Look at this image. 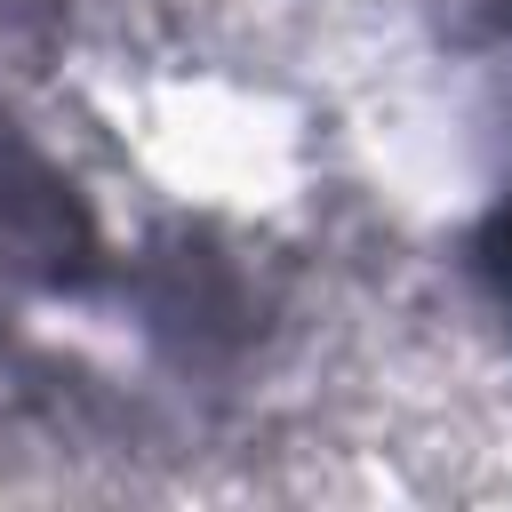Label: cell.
I'll use <instances>...</instances> for the list:
<instances>
[{"label":"cell","mask_w":512,"mask_h":512,"mask_svg":"<svg viewBox=\"0 0 512 512\" xmlns=\"http://www.w3.org/2000/svg\"><path fill=\"white\" fill-rule=\"evenodd\" d=\"M480 144H488V200L472 216V272L512 328V0L480 32Z\"/></svg>","instance_id":"obj_1"},{"label":"cell","mask_w":512,"mask_h":512,"mask_svg":"<svg viewBox=\"0 0 512 512\" xmlns=\"http://www.w3.org/2000/svg\"><path fill=\"white\" fill-rule=\"evenodd\" d=\"M32 216H40V192H16V176L0 168V248L32 240Z\"/></svg>","instance_id":"obj_2"}]
</instances>
